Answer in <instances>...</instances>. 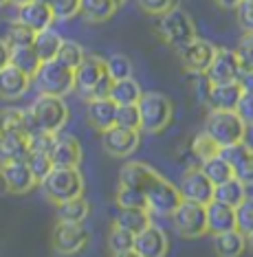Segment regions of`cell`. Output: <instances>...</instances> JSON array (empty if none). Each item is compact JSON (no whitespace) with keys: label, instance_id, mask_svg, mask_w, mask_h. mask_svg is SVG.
I'll use <instances>...</instances> for the list:
<instances>
[{"label":"cell","instance_id":"cell-1","mask_svg":"<svg viewBox=\"0 0 253 257\" xmlns=\"http://www.w3.org/2000/svg\"><path fill=\"white\" fill-rule=\"evenodd\" d=\"M27 116H29V127H31V132L42 130V132L57 134V132H62V127L66 125V121H68V106L64 103V97L42 95V92H40L38 99L29 106Z\"/></svg>","mask_w":253,"mask_h":257},{"label":"cell","instance_id":"cell-2","mask_svg":"<svg viewBox=\"0 0 253 257\" xmlns=\"http://www.w3.org/2000/svg\"><path fill=\"white\" fill-rule=\"evenodd\" d=\"M75 75V90L86 99H97V97H108L113 77L106 71V60L99 55H84V60L77 64L73 71Z\"/></svg>","mask_w":253,"mask_h":257},{"label":"cell","instance_id":"cell-3","mask_svg":"<svg viewBox=\"0 0 253 257\" xmlns=\"http://www.w3.org/2000/svg\"><path fill=\"white\" fill-rule=\"evenodd\" d=\"M205 134H209L218 148L242 143L246 137V123L238 116L236 110H211L205 119Z\"/></svg>","mask_w":253,"mask_h":257},{"label":"cell","instance_id":"cell-4","mask_svg":"<svg viewBox=\"0 0 253 257\" xmlns=\"http://www.w3.org/2000/svg\"><path fill=\"white\" fill-rule=\"evenodd\" d=\"M40 187H42L44 196L57 204L84 194V178L77 167H53L40 180Z\"/></svg>","mask_w":253,"mask_h":257},{"label":"cell","instance_id":"cell-5","mask_svg":"<svg viewBox=\"0 0 253 257\" xmlns=\"http://www.w3.org/2000/svg\"><path fill=\"white\" fill-rule=\"evenodd\" d=\"M156 33L167 46L179 51L196 38V25H194V20L190 18L187 11H183L181 7H172L170 11L158 16Z\"/></svg>","mask_w":253,"mask_h":257},{"label":"cell","instance_id":"cell-6","mask_svg":"<svg viewBox=\"0 0 253 257\" xmlns=\"http://www.w3.org/2000/svg\"><path fill=\"white\" fill-rule=\"evenodd\" d=\"M137 108L141 116V130L148 134L163 132L172 121L174 106L163 92H141Z\"/></svg>","mask_w":253,"mask_h":257},{"label":"cell","instance_id":"cell-7","mask_svg":"<svg viewBox=\"0 0 253 257\" xmlns=\"http://www.w3.org/2000/svg\"><path fill=\"white\" fill-rule=\"evenodd\" d=\"M31 79H35V86H38V90L42 92V95L64 97L75 90L73 68L64 66V64H60L57 60L42 62Z\"/></svg>","mask_w":253,"mask_h":257},{"label":"cell","instance_id":"cell-8","mask_svg":"<svg viewBox=\"0 0 253 257\" xmlns=\"http://www.w3.org/2000/svg\"><path fill=\"white\" fill-rule=\"evenodd\" d=\"M172 226L181 237H201L207 233V215H205V204L181 200V204L170 213Z\"/></svg>","mask_w":253,"mask_h":257},{"label":"cell","instance_id":"cell-9","mask_svg":"<svg viewBox=\"0 0 253 257\" xmlns=\"http://www.w3.org/2000/svg\"><path fill=\"white\" fill-rule=\"evenodd\" d=\"M88 239L91 235L86 226L77 222H57V226L53 229V248L62 255H75L84 250Z\"/></svg>","mask_w":253,"mask_h":257},{"label":"cell","instance_id":"cell-10","mask_svg":"<svg viewBox=\"0 0 253 257\" xmlns=\"http://www.w3.org/2000/svg\"><path fill=\"white\" fill-rule=\"evenodd\" d=\"M145 198H148V209L161 215H170L176 207L181 204V191L179 187H174L167 178H158L154 180L148 189H145Z\"/></svg>","mask_w":253,"mask_h":257},{"label":"cell","instance_id":"cell-11","mask_svg":"<svg viewBox=\"0 0 253 257\" xmlns=\"http://www.w3.org/2000/svg\"><path fill=\"white\" fill-rule=\"evenodd\" d=\"M141 143V134L139 130H128V127H119V125H113L108 130L102 132V145L104 150L108 152L110 156L115 159H126L137 152Z\"/></svg>","mask_w":253,"mask_h":257},{"label":"cell","instance_id":"cell-12","mask_svg":"<svg viewBox=\"0 0 253 257\" xmlns=\"http://www.w3.org/2000/svg\"><path fill=\"white\" fill-rule=\"evenodd\" d=\"M216 49H218V46H214L209 40H201V38L196 36L192 42H187L183 49H179L176 53H179L181 62H183V66L190 73L205 75V71L209 68L211 60H214Z\"/></svg>","mask_w":253,"mask_h":257},{"label":"cell","instance_id":"cell-13","mask_svg":"<svg viewBox=\"0 0 253 257\" xmlns=\"http://www.w3.org/2000/svg\"><path fill=\"white\" fill-rule=\"evenodd\" d=\"M179 191H181V198H183V200L207 204L211 198H214V183L205 176L201 167H192L181 176Z\"/></svg>","mask_w":253,"mask_h":257},{"label":"cell","instance_id":"cell-14","mask_svg":"<svg viewBox=\"0 0 253 257\" xmlns=\"http://www.w3.org/2000/svg\"><path fill=\"white\" fill-rule=\"evenodd\" d=\"M209 84H222V81H236L240 77V64L236 57V51L229 49H216L214 60L209 68L205 71Z\"/></svg>","mask_w":253,"mask_h":257},{"label":"cell","instance_id":"cell-15","mask_svg":"<svg viewBox=\"0 0 253 257\" xmlns=\"http://www.w3.org/2000/svg\"><path fill=\"white\" fill-rule=\"evenodd\" d=\"M132 248L137 250L141 257H165L170 242H167L165 231H163L161 226L148 224L143 231H139L137 235H134Z\"/></svg>","mask_w":253,"mask_h":257},{"label":"cell","instance_id":"cell-16","mask_svg":"<svg viewBox=\"0 0 253 257\" xmlns=\"http://www.w3.org/2000/svg\"><path fill=\"white\" fill-rule=\"evenodd\" d=\"M220 154L229 161V165L233 167V176H236L240 183L251 187L253 185V148H249L244 141L229 145V148H222Z\"/></svg>","mask_w":253,"mask_h":257},{"label":"cell","instance_id":"cell-17","mask_svg":"<svg viewBox=\"0 0 253 257\" xmlns=\"http://www.w3.org/2000/svg\"><path fill=\"white\" fill-rule=\"evenodd\" d=\"M16 20L20 25L29 27L33 33L42 31V29H49L55 18L51 14V7L46 5V0H29V3H20L18 5V14Z\"/></svg>","mask_w":253,"mask_h":257},{"label":"cell","instance_id":"cell-18","mask_svg":"<svg viewBox=\"0 0 253 257\" xmlns=\"http://www.w3.org/2000/svg\"><path fill=\"white\" fill-rule=\"evenodd\" d=\"M53 167H79L81 163V145L73 134H55V141L49 152Z\"/></svg>","mask_w":253,"mask_h":257},{"label":"cell","instance_id":"cell-19","mask_svg":"<svg viewBox=\"0 0 253 257\" xmlns=\"http://www.w3.org/2000/svg\"><path fill=\"white\" fill-rule=\"evenodd\" d=\"M0 172H3V178H5L9 194H27V191H31L38 185V180L33 178L31 169L27 167L25 161L0 163Z\"/></svg>","mask_w":253,"mask_h":257},{"label":"cell","instance_id":"cell-20","mask_svg":"<svg viewBox=\"0 0 253 257\" xmlns=\"http://www.w3.org/2000/svg\"><path fill=\"white\" fill-rule=\"evenodd\" d=\"M158 178H161V174H158L154 167H150L148 163H141V161L126 163L119 172V185L134 187V189H141L143 194H145V189Z\"/></svg>","mask_w":253,"mask_h":257},{"label":"cell","instance_id":"cell-21","mask_svg":"<svg viewBox=\"0 0 253 257\" xmlns=\"http://www.w3.org/2000/svg\"><path fill=\"white\" fill-rule=\"evenodd\" d=\"M29 86H31V77L20 68H16L14 64L0 68V99L16 101L29 90Z\"/></svg>","mask_w":253,"mask_h":257},{"label":"cell","instance_id":"cell-22","mask_svg":"<svg viewBox=\"0 0 253 257\" xmlns=\"http://www.w3.org/2000/svg\"><path fill=\"white\" fill-rule=\"evenodd\" d=\"M115 112H117V103L110 97L86 99V119L99 132L115 125Z\"/></svg>","mask_w":253,"mask_h":257},{"label":"cell","instance_id":"cell-23","mask_svg":"<svg viewBox=\"0 0 253 257\" xmlns=\"http://www.w3.org/2000/svg\"><path fill=\"white\" fill-rule=\"evenodd\" d=\"M242 95L240 81H222V84H209L207 103L211 110H236L238 99Z\"/></svg>","mask_w":253,"mask_h":257},{"label":"cell","instance_id":"cell-24","mask_svg":"<svg viewBox=\"0 0 253 257\" xmlns=\"http://www.w3.org/2000/svg\"><path fill=\"white\" fill-rule=\"evenodd\" d=\"M205 215H207V233H222L229 229H236V211L225 202L209 200L205 204Z\"/></svg>","mask_w":253,"mask_h":257},{"label":"cell","instance_id":"cell-25","mask_svg":"<svg viewBox=\"0 0 253 257\" xmlns=\"http://www.w3.org/2000/svg\"><path fill=\"white\" fill-rule=\"evenodd\" d=\"M29 154V134L0 132V163L25 161Z\"/></svg>","mask_w":253,"mask_h":257},{"label":"cell","instance_id":"cell-26","mask_svg":"<svg viewBox=\"0 0 253 257\" xmlns=\"http://www.w3.org/2000/svg\"><path fill=\"white\" fill-rule=\"evenodd\" d=\"M246 248V235L238 229H229L214 235V250L218 257H240Z\"/></svg>","mask_w":253,"mask_h":257},{"label":"cell","instance_id":"cell-27","mask_svg":"<svg viewBox=\"0 0 253 257\" xmlns=\"http://www.w3.org/2000/svg\"><path fill=\"white\" fill-rule=\"evenodd\" d=\"M62 36L57 31H53V29H42V31H38L33 36V51L38 53L40 62H49V60H55L57 51H60V44H62Z\"/></svg>","mask_w":253,"mask_h":257},{"label":"cell","instance_id":"cell-28","mask_svg":"<svg viewBox=\"0 0 253 257\" xmlns=\"http://www.w3.org/2000/svg\"><path fill=\"white\" fill-rule=\"evenodd\" d=\"M117 9H119L117 0H79V14L95 25L110 20L117 14Z\"/></svg>","mask_w":253,"mask_h":257},{"label":"cell","instance_id":"cell-29","mask_svg":"<svg viewBox=\"0 0 253 257\" xmlns=\"http://www.w3.org/2000/svg\"><path fill=\"white\" fill-rule=\"evenodd\" d=\"M141 92L143 90H141L139 81H134L132 77H126V79H115L113 81L108 97L113 99L117 106H130V103L139 101Z\"/></svg>","mask_w":253,"mask_h":257},{"label":"cell","instance_id":"cell-30","mask_svg":"<svg viewBox=\"0 0 253 257\" xmlns=\"http://www.w3.org/2000/svg\"><path fill=\"white\" fill-rule=\"evenodd\" d=\"M55 207H57V218H60V222H77V224H84V220L88 218V213H91V204H88L84 196L57 202Z\"/></svg>","mask_w":253,"mask_h":257},{"label":"cell","instance_id":"cell-31","mask_svg":"<svg viewBox=\"0 0 253 257\" xmlns=\"http://www.w3.org/2000/svg\"><path fill=\"white\" fill-rule=\"evenodd\" d=\"M244 196H246V185H242L236 176H233L220 185H214V198H211V200L225 202L229 207L236 209L238 204L244 200Z\"/></svg>","mask_w":253,"mask_h":257},{"label":"cell","instance_id":"cell-32","mask_svg":"<svg viewBox=\"0 0 253 257\" xmlns=\"http://www.w3.org/2000/svg\"><path fill=\"white\" fill-rule=\"evenodd\" d=\"M9 64H14L16 68H20L22 73L33 77L42 62H40L38 53L33 51V46L27 44V46H14V49H9Z\"/></svg>","mask_w":253,"mask_h":257},{"label":"cell","instance_id":"cell-33","mask_svg":"<svg viewBox=\"0 0 253 257\" xmlns=\"http://www.w3.org/2000/svg\"><path fill=\"white\" fill-rule=\"evenodd\" d=\"M115 224L130 231L132 235H137L139 231H143L148 224H152L150 209H121L119 215L115 218Z\"/></svg>","mask_w":253,"mask_h":257},{"label":"cell","instance_id":"cell-34","mask_svg":"<svg viewBox=\"0 0 253 257\" xmlns=\"http://www.w3.org/2000/svg\"><path fill=\"white\" fill-rule=\"evenodd\" d=\"M201 169L214 185H220V183H225V180L233 178V167L229 165V161L222 154H216V156H211V159L203 161Z\"/></svg>","mask_w":253,"mask_h":257},{"label":"cell","instance_id":"cell-35","mask_svg":"<svg viewBox=\"0 0 253 257\" xmlns=\"http://www.w3.org/2000/svg\"><path fill=\"white\" fill-rule=\"evenodd\" d=\"M0 132H25V134L31 132L27 110H20V108L0 110Z\"/></svg>","mask_w":253,"mask_h":257},{"label":"cell","instance_id":"cell-36","mask_svg":"<svg viewBox=\"0 0 253 257\" xmlns=\"http://www.w3.org/2000/svg\"><path fill=\"white\" fill-rule=\"evenodd\" d=\"M115 200L119 204V209H148V198L143 191L128 185H119Z\"/></svg>","mask_w":253,"mask_h":257},{"label":"cell","instance_id":"cell-37","mask_svg":"<svg viewBox=\"0 0 253 257\" xmlns=\"http://www.w3.org/2000/svg\"><path fill=\"white\" fill-rule=\"evenodd\" d=\"M84 55H86V51L81 49V44L79 42H75V40H62V44H60V51H57V55H55V60L64 64V66H68V68H77V64L84 60Z\"/></svg>","mask_w":253,"mask_h":257},{"label":"cell","instance_id":"cell-38","mask_svg":"<svg viewBox=\"0 0 253 257\" xmlns=\"http://www.w3.org/2000/svg\"><path fill=\"white\" fill-rule=\"evenodd\" d=\"M33 36H35V33L29 27H25V25H20L18 20H14L7 27V33H5L3 40L7 42L9 49H14V46H27V44H31L33 42Z\"/></svg>","mask_w":253,"mask_h":257},{"label":"cell","instance_id":"cell-39","mask_svg":"<svg viewBox=\"0 0 253 257\" xmlns=\"http://www.w3.org/2000/svg\"><path fill=\"white\" fill-rule=\"evenodd\" d=\"M25 163H27V167L31 169V174H33V178L38 180V185H40V180H42L46 174L53 169L51 156L46 154V152H29Z\"/></svg>","mask_w":253,"mask_h":257},{"label":"cell","instance_id":"cell-40","mask_svg":"<svg viewBox=\"0 0 253 257\" xmlns=\"http://www.w3.org/2000/svg\"><path fill=\"white\" fill-rule=\"evenodd\" d=\"M192 152H194V156H196L198 161H207L211 159V156H216V154H220V148H218V143L214 141V139L209 137V134H196L194 137V141H192Z\"/></svg>","mask_w":253,"mask_h":257},{"label":"cell","instance_id":"cell-41","mask_svg":"<svg viewBox=\"0 0 253 257\" xmlns=\"http://www.w3.org/2000/svg\"><path fill=\"white\" fill-rule=\"evenodd\" d=\"M233 211H236V229L249 235L253 231V196H244V200Z\"/></svg>","mask_w":253,"mask_h":257},{"label":"cell","instance_id":"cell-42","mask_svg":"<svg viewBox=\"0 0 253 257\" xmlns=\"http://www.w3.org/2000/svg\"><path fill=\"white\" fill-rule=\"evenodd\" d=\"M115 125L128 127V130H139L141 132V116H139L137 103H130V106H117Z\"/></svg>","mask_w":253,"mask_h":257},{"label":"cell","instance_id":"cell-43","mask_svg":"<svg viewBox=\"0 0 253 257\" xmlns=\"http://www.w3.org/2000/svg\"><path fill=\"white\" fill-rule=\"evenodd\" d=\"M106 71L108 75L115 79H126V77H132V62L128 60L126 55H110L108 60H106Z\"/></svg>","mask_w":253,"mask_h":257},{"label":"cell","instance_id":"cell-44","mask_svg":"<svg viewBox=\"0 0 253 257\" xmlns=\"http://www.w3.org/2000/svg\"><path fill=\"white\" fill-rule=\"evenodd\" d=\"M132 244H134V235L130 231H126V229H121V226H117L113 224V229H110L108 233V248H110V253H121V250H128V248H132Z\"/></svg>","mask_w":253,"mask_h":257},{"label":"cell","instance_id":"cell-45","mask_svg":"<svg viewBox=\"0 0 253 257\" xmlns=\"http://www.w3.org/2000/svg\"><path fill=\"white\" fill-rule=\"evenodd\" d=\"M55 20H70L79 14V0H46Z\"/></svg>","mask_w":253,"mask_h":257},{"label":"cell","instance_id":"cell-46","mask_svg":"<svg viewBox=\"0 0 253 257\" xmlns=\"http://www.w3.org/2000/svg\"><path fill=\"white\" fill-rule=\"evenodd\" d=\"M240 71H253V33H244L236 46Z\"/></svg>","mask_w":253,"mask_h":257},{"label":"cell","instance_id":"cell-47","mask_svg":"<svg viewBox=\"0 0 253 257\" xmlns=\"http://www.w3.org/2000/svg\"><path fill=\"white\" fill-rule=\"evenodd\" d=\"M55 141V134L42 132V130H33L29 132V152H46L49 154Z\"/></svg>","mask_w":253,"mask_h":257},{"label":"cell","instance_id":"cell-48","mask_svg":"<svg viewBox=\"0 0 253 257\" xmlns=\"http://www.w3.org/2000/svg\"><path fill=\"white\" fill-rule=\"evenodd\" d=\"M236 112H238L240 119L246 123V127L253 125V90H244L242 88V95H240V99H238Z\"/></svg>","mask_w":253,"mask_h":257},{"label":"cell","instance_id":"cell-49","mask_svg":"<svg viewBox=\"0 0 253 257\" xmlns=\"http://www.w3.org/2000/svg\"><path fill=\"white\" fill-rule=\"evenodd\" d=\"M176 3H179V0H137V5L148 16H161V14H165V11L176 7Z\"/></svg>","mask_w":253,"mask_h":257},{"label":"cell","instance_id":"cell-50","mask_svg":"<svg viewBox=\"0 0 253 257\" xmlns=\"http://www.w3.org/2000/svg\"><path fill=\"white\" fill-rule=\"evenodd\" d=\"M238 25L244 33H253V0H242L236 7Z\"/></svg>","mask_w":253,"mask_h":257},{"label":"cell","instance_id":"cell-51","mask_svg":"<svg viewBox=\"0 0 253 257\" xmlns=\"http://www.w3.org/2000/svg\"><path fill=\"white\" fill-rule=\"evenodd\" d=\"M238 81L244 90H253V71H240Z\"/></svg>","mask_w":253,"mask_h":257},{"label":"cell","instance_id":"cell-52","mask_svg":"<svg viewBox=\"0 0 253 257\" xmlns=\"http://www.w3.org/2000/svg\"><path fill=\"white\" fill-rule=\"evenodd\" d=\"M7 64H9V46L3 38H0V68H5Z\"/></svg>","mask_w":253,"mask_h":257},{"label":"cell","instance_id":"cell-53","mask_svg":"<svg viewBox=\"0 0 253 257\" xmlns=\"http://www.w3.org/2000/svg\"><path fill=\"white\" fill-rule=\"evenodd\" d=\"M240 3H242V0H216V5L222 9H236Z\"/></svg>","mask_w":253,"mask_h":257},{"label":"cell","instance_id":"cell-54","mask_svg":"<svg viewBox=\"0 0 253 257\" xmlns=\"http://www.w3.org/2000/svg\"><path fill=\"white\" fill-rule=\"evenodd\" d=\"M113 257H141L134 248H128V250H121V253H113Z\"/></svg>","mask_w":253,"mask_h":257},{"label":"cell","instance_id":"cell-55","mask_svg":"<svg viewBox=\"0 0 253 257\" xmlns=\"http://www.w3.org/2000/svg\"><path fill=\"white\" fill-rule=\"evenodd\" d=\"M0 194H7V185H5V178H3V172H0Z\"/></svg>","mask_w":253,"mask_h":257},{"label":"cell","instance_id":"cell-56","mask_svg":"<svg viewBox=\"0 0 253 257\" xmlns=\"http://www.w3.org/2000/svg\"><path fill=\"white\" fill-rule=\"evenodd\" d=\"M246 246H249V248L253 250V231L249 233V235H246Z\"/></svg>","mask_w":253,"mask_h":257},{"label":"cell","instance_id":"cell-57","mask_svg":"<svg viewBox=\"0 0 253 257\" xmlns=\"http://www.w3.org/2000/svg\"><path fill=\"white\" fill-rule=\"evenodd\" d=\"M9 3H11V0H0V9H3L5 5H9Z\"/></svg>","mask_w":253,"mask_h":257},{"label":"cell","instance_id":"cell-58","mask_svg":"<svg viewBox=\"0 0 253 257\" xmlns=\"http://www.w3.org/2000/svg\"><path fill=\"white\" fill-rule=\"evenodd\" d=\"M11 3H16V5H20V3H29V0H11Z\"/></svg>","mask_w":253,"mask_h":257},{"label":"cell","instance_id":"cell-59","mask_svg":"<svg viewBox=\"0 0 253 257\" xmlns=\"http://www.w3.org/2000/svg\"><path fill=\"white\" fill-rule=\"evenodd\" d=\"M123 3H126V0H117V5H123Z\"/></svg>","mask_w":253,"mask_h":257}]
</instances>
